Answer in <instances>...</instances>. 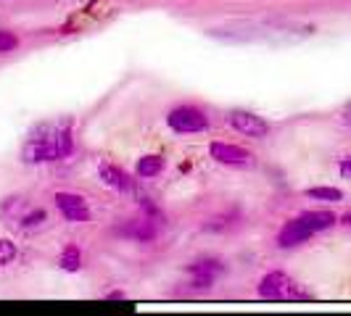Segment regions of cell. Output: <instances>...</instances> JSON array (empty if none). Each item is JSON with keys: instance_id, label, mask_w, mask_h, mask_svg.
Returning a JSON list of instances; mask_svg holds the SVG:
<instances>
[{"instance_id": "1", "label": "cell", "mask_w": 351, "mask_h": 316, "mask_svg": "<svg viewBox=\"0 0 351 316\" xmlns=\"http://www.w3.org/2000/svg\"><path fill=\"white\" fill-rule=\"evenodd\" d=\"M71 150H74V140H71L69 122H56L37 127L24 142L21 158L27 163H51V161L66 158Z\"/></svg>"}, {"instance_id": "2", "label": "cell", "mask_w": 351, "mask_h": 316, "mask_svg": "<svg viewBox=\"0 0 351 316\" xmlns=\"http://www.w3.org/2000/svg\"><path fill=\"white\" fill-rule=\"evenodd\" d=\"M259 295L264 300H309L312 295L304 293L296 282L282 272H269L259 282Z\"/></svg>"}, {"instance_id": "3", "label": "cell", "mask_w": 351, "mask_h": 316, "mask_svg": "<svg viewBox=\"0 0 351 316\" xmlns=\"http://www.w3.org/2000/svg\"><path fill=\"white\" fill-rule=\"evenodd\" d=\"M167 122L180 135H195V132L209 129V116L195 105H177L175 111L167 116Z\"/></svg>"}, {"instance_id": "4", "label": "cell", "mask_w": 351, "mask_h": 316, "mask_svg": "<svg viewBox=\"0 0 351 316\" xmlns=\"http://www.w3.org/2000/svg\"><path fill=\"white\" fill-rule=\"evenodd\" d=\"M56 209L61 211V216L71 222V224H82V222H90V206L82 195L77 193H56Z\"/></svg>"}, {"instance_id": "5", "label": "cell", "mask_w": 351, "mask_h": 316, "mask_svg": "<svg viewBox=\"0 0 351 316\" xmlns=\"http://www.w3.org/2000/svg\"><path fill=\"white\" fill-rule=\"evenodd\" d=\"M230 124H232L241 135L256 137V140L267 137V132H269V124L264 122L262 116H256V114H251V111H243V108L230 111Z\"/></svg>"}, {"instance_id": "6", "label": "cell", "mask_w": 351, "mask_h": 316, "mask_svg": "<svg viewBox=\"0 0 351 316\" xmlns=\"http://www.w3.org/2000/svg\"><path fill=\"white\" fill-rule=\"evenodd\" d=\"M211 158L217 163H225V166H251L254 156L248 153L246 148L241 145H230V142H211Z\"/></svg>"}, {"instance_id": "7", "label": "cell", "mask_w": 351, "mask_h": 316, "mask_svg": "<svg viewBox=\"0 0 351 316\" xmlns=\"http://www.w3.org/2000/svg\"><path fill=\"white\" fill-rule=\"evenodd\" d=\"M222 272H225V266H222V261H217V259H201V261H195L191 266L193 287L195 290H209Z\"/></svg>"}, {"instance_id": "8", "label": "cell", "mask_w": 351, "mask_h": 316, "mask_svg": "<svg viewBox=\"0 0 351 316\" xmlns=\"http://www.w3.org/2000/svg\"><path fill=\"white\" fill-rule=\"evenodd\" d=\"M312 235H315V232L306 227L299 216V219H291V222H285V224H282L280 235H278V246L280 248H299L301 243H306Z\"/></svg>"}, {"instance_id": "9", "label": "cell", "mask_w": 351, "mask_h": 316, "mask_svg": "<svg viewBox=\"0 0 351 316\" xmlns=\"http://www.w3.org/2000/svg\"><path fill=\"white\" fill-rule=\"evenodd\" d=\"M124 235H127V237H132V240H138V243H154V240H156V235H158V216L145 213V219L132 222L130 227L124 229Z\"/></svg>"}, {"instance_id": "10", "label": "cell", "mask_w": 351, "mask_h": 316, "mask_svg": "<svg viewBox=\"0 0 351 316\" xmlns=\"http://www.w3.org/2000/svg\"><path fill=\"white\" fill-rule=\"evenodd\" d=\"M98 174H101V179H104L108 187H114L117 193H130V190H132L130 176L124 174L119 166H114V163H101V166H98Z\"/></svg>"}, {"instance_id": "11", "label": "cell", "mask_w": 351, "mask_h": 316, "mask_svg": "<svg viewBox=\"0 0 351 316\" xmlns=\"http://www.w3.org/2000/svg\"><path fill=\"white\" fill-rule=\"evenodd\" d=\"M301 222L317 235V232H322V229L333 227L335 213H330V211H304V213H301Z\"/></svg>"}, {"instance_id": "12", "label": "cell", "mask_w": 351, "mask_h": 316, "mask_svg": "<svg viewBox=\"0 0 351 316\" xmlns=\"http://www.w3.org/2000/svg\"><path fill=\"white\" fill-rule=\"evenodd\" d=\"M58 263H61L64 272H80V266H82V250L74 246V243H69V246L61 250Z\"/></svg>"}, {"instance_id": "13", "label": "cell", "mask_w": 351, "mask_h": 316, "mask_svg": "<svg viewBox=\"0 0 351 316\" xmlns=\"http://www.w3.org/2000/svg\"><path fill=\"white\" fill-rule=\"evenodd\" d=\"M161 169H164V158L161 156H143L138 161V166H135L138 176H143V179H151V176L161 174Z\"/></svg>"}, {"instance_id": "14", "label": "cell", "mask_w": 351, "mask_h": 316, "mask_svg": "<svg viewBox=\"0 0 351 316\" xmlns=\"http://www.w3.org/2000/svg\"><path fill=\"white\" fill-rule=\"evenodd\" d=\"M48 222V213L43 209H27L19 216V227L21 229H37Z\"/></svg>"}, {"instance_id": "15", "label": "cell", "mask_w": 351, "mask_h": 316, "mask_svg": "<svg viewBox=\"0 0 351 316\" xmlns=\"http://www.w3.org/2000/svg\"><path fill=\"white\" fill-rule=\"evenodd\" d=\"M306 198L325 200V203H338V200H343V193L335 190V187H312V190H306Z\"/></svg>"}, {"instance_id": "16", "label": "cell", "mask_w": 351, "mask_h": 316, "mask_svg": "<svg viewBox=\"0 0 351 316\" xmlns=\"http://www.w3.org/2000/svg\"><path fill=\"white\" fill-rule=\"evenodd\" d=\"M16 256H19V248L11 240H0V269L16 261Z\"/></svg>"}, {"instance_id": "17", "label": "cell", "mask_w": 351, "mask_h": 316, "mask_svg": "<svg viewBox=\"0 0 351 316\" xmlns=\"http://www.w3.org/2000/svg\"><path fill=\"white\" fill-rule=\"evenodd\" d=\"M19 48V37L8 29H0V53H11Z\"/></svg>"}, {"instance_id": "18", "label": "cell", "mask_w": 351, "mask_h": 316, "mask_svg": "<svg viewBox=\"0 0 351 316\" xmlns=\"http://www.w3.org/2000/svg\"><path fill=\"white\" fill-rule=\"evenodd\" d=\"M341 124L351 129V101L346 105H343V108H341Z\"/></svg>"}, {"instance_id": "19", "label": "cell", "mask_w": 351, "mask_h": 316, "mask_svg": "<svg viewBox=\"0 0 351 316\" xmlns=\"http://www.w3.org/2000/svg\"><path fill=\"white\" fill-rule=\"evenodd\" d=\"M338 169H341V176H343V179H351V156L343 158Z\"/></svg>"}, {"instance_id": "20", "label": "cell", "mask_w": 351, "mask_h": 316, "mask_svg": "<svg viewBox=\"0 0 351 316\" xmlns=\"http://www.w3.org/2000/svg\"><path fill=\"white\" fill-rule=\"evenodd\" d=\"M343 222H346V224L351 227V213H346V216H343Z\"/></svg>"}]
</instances>
